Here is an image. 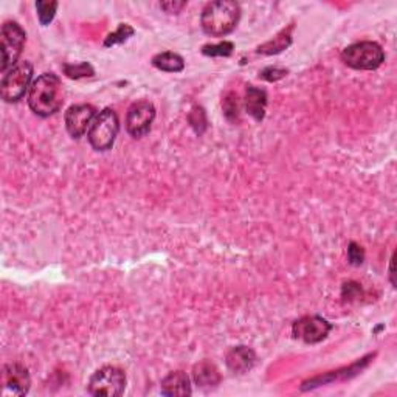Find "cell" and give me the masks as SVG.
I'll return each mask as SVG.
<instances>
[{"label":"cell","instance_id":"cell-1","mask_svg":"<svg viewBox=\"0 0 397 397\" xmlns=\"http://www.w3.org/2000/svg\"><path fill=\"white\" fill-rule=\"evenodd\" d=\"M64 104V87L55 74H44L33 81L29 94L30 109L42 119L55 115Z\"/></svg>","mask_w":397,"mask_h":397},{"label":"cell","instance_id":"cell-2","mask_svg":"<svg viewBox=\"0 0 397 397\" xmlns=\"http://www.w3.org/2000/svg\"><path fill=\"white\" fill-rule=\"evenodd\" d=\"M241 19V6L233 0H218L203 8L201 24L203 31L213 38L230 34Z\"/></svg>","mask_w":397,"mask_h":397},{"label":"cell","instance_id":"cell-3","mask_svg":"<svg viewBox=\"0 0 397 397\" xmlns=\"http://www.w3.org/2000/svg\"><path fill=\"white\" fill-rule=\"evenodd\" d=\"M341 61L354 70H376L383 64L385 51L373 41L356 42L341 51Z\"/></svg>","mask_w":397,"mask_h":397},{"label":"cell","instance_id":"cell-4","mask_svg":"<svg viewBox=\"0 0 397 397\" xmlns=\"http://www.w3.org/2000/svg\"><path fill=\"white\" fill-rule=\"evenodd\" d=\"M120 132V120L119 115L112 109H104L99 112L90 126L87 132V139L90 146L95 151H109L119 137Z\"/></svg>","mask_w":397,"mask_h":397},{"label":"cell","instance_id":"cell-5","mask_svg":"<svg viewBox=\"0 0 397 397\" xmlns=\"http://www.w3.org/2000/svg\"><path fill=\"white\" fill-rule=\"evenodd\" d=\"M33 78V66L29 61L17 62L14 67L5 71L0 83V95L6 103H17L25 96L31 87Z\"/></svg>","mask_w":397,"mask_h":397},{"label":"cell","instance_id":"cell-6","mask_svg":"<svg viewBox=\"0 0 397 397\" xmlns=\"http://www.w3.org/2000/svg\"><path fill=\"white\" fill-rule=\"evenodd\" d=\"M26 42V33L17 22H5L0 33V50H2V64L0 71H5L14 67L22 55L24 45Z\"/></svg>","mask_w":397,"mask_h":397},{"label":"cell","instance_id":"cell-7","mask_svg":"<svg viewBox=\"0 0 397 397\" xmlns=\"http://www.w3.org/2000/svg\"><path fill=\"white\" fill-rule=\"evenodd\" d=\"M126 390V374L116 366H103L90 377L87 391L96 397L121 396Z\"/></svg>","mask_w":397,"mask_h":397},{"label":"cell","instance_id":"cell-8","mask_svg":"<svg viewBox=\"0 0 397 397\" xmlns=\"http://www.w3.org/2000/svg\"><path fill=\"white\" fill-rule=\"evenodd\" d=\"M156 120V107L149 101L134 103L126 115V131L134 139H143Z\"/></svg>","mask_w":397,"mask_h":397},{"label":"cell","instance_id":"cell-9","mask_svg":"<svg viewBox=\"0 0 397 397\" xmlns=\"http://www.w3.org/2000/svg\"><path fill=\"white\" fill-rule=\"evenodd\" d=\"M331 329L332 324L328 320L317 317V315H308V317H303L293 323L292 333L295 338L313 345V343H320L326 338Z\"/></svg>","mask_w":397,"mask_h":397},{"label":"cell","instance_id":"cell-10","mask_svg":"<svg viewBox=\"0 0 397 397\" xmlns=\"http://www.w3.org/2000/svg\"><path fill=\"white\" fill-rule=\"evenodd\" d=\"M31 378L21 363H8L2 369V394L6 396H25L30 391Z\"/></svg>","mask_w":397,"mask_h":397},{"label":"cell","instance_id":"cell-11","mask_svg":"<svg viewBox=\"0 0 397 397\" xmlns=\"http://www.w3.org/2000/svg\"><path fill=\"white\" fill-rule=\"evenodd\" d=\"M96 116V111L90 104H75L70 106L66 112V128L70 137L81 139L89 132Z\"/></svg>","mask_w":397,"mask_h":397},{"label":"cell","instance_id":"cell-12","mask_svg":"<svg viewBox=\"0 0 397 397\" xmlns=\"http://www.w3.org/2000/svg\"><path fill=\"white\" fill-rule=\"evenodd\" d=\"M225 362H227L228 369L234 374H246L253 369L256 363V354L248 346H236L228 351Z\"/></svg>","mask_w":397,"mask_h":397},{"label":"cell","instance_id":"cell-13","mask_svg":"<svg viewBox=\"0 0 397 397\" xmlns=\"http://www.w3.org/2000/svg\"><path fill=\"white\" fill-rule=\"evenodd\" d=\"M161 394L164 396H191L193 388L191 381L184 371L169 373L164 381H161Z\"/></svg>","mask_w":397,"mask_h":397},{"label":"cell","instance_id":"cell-14","mask_svg":"<svg viewBox=\"0 0 397 397\" xmlns=\"http://www.w3.org/2000/svg\"><path fill=\"white\" fill-rule=\"evenodd\" d=\"M193 381L198 388L211 390L221 383V373L214 363L203 360L193 368Z\"/></svg>","mask_w":397,"mask_h":397},{"label":"cell","instance_id":"cell-15","mask_svg":"<svg viewBox=\"0 0 397 397\" xmlns=\"http://www.w3.org/2000/svg\"><path fill=\"white\" fill-rule=\"evenodd\" d=\"M246 111L250 116H253L256 121H263L266 115L267 106V94L266 90L258 89L255 86H248L246 92Z\"/></svg>","mask_w":397,"mask_h":397},{"label":"cell","instance_id":"cell-16","mask_svg":"<svg viewBox=\"0 0 397 397\" xmlns=\"http://www.w3.org/2000/svg\"><path fill=\"white\" fill-rule=\"evenodd\" d=\"M152 66L161 71H169V74H179L185 69L184 58L173 51H164L159 53L152 58Z\"/></svg>","mask_w":397,"mask_h":397},{"label":"cell","instance_id":"cell-17","mask_svg":"<svg viewBox=\"0 0 397 397\" xmlns=\"http://www.w3.org/2000/svg\"><path fill=\"white\" fill-rule=\"evenodd\" d=\"M292 30H293V25L288 26L287 30H283L276 38H273V41H268L261 45L256 51L259 55H276V53H281L292 44Z\"/></svg>","mask_w":397,"mask_h":397},{"label":"cell","instance_id":"cell-18","mask_svg":"<svg viewBox=\"0 0 397 397\" xmlns=\"http://www.w3.org/2000/svg\"><path fill=\"white\" fill-rule=\"evenodd\" d=\"M64 74L71 79H81V78H92L95 75L94 67L89 62H79V64H66L62 67Z\"/></svg>","mask_w":397,"mask_h":397},{"label":"cell","instance_id":"cell-19","mask_svg":"<svg viewBox=\"0 0 397 397\" xmlns=\"http://www.w3.org/2000/svg\"><path fill=\"white\" fill-rule=\"evenodd\" d=\"M134 33L135 31H134V29H132L131 25L120 24L119 29H116L114 33H111L109 36H107L106 41H104V47H112V45L123 44V42L128 41Z\"/></svg>","mask_w":397,"mask_h":397},{"label":"cell","instance_id":"cell-20","mask_svg":"<svg viewBox=\"0 0 397 397\" xmlns=\"http://www.w3.org/2000/svg\"><path fill=\"white\" fill-rule=\"evenodd\" d=\"M234 50L233 42L223 41L219 44H206L202 47L205 56H230Z\"/></svg>","mask_w":397,"mask_h":397},{"label":"cell","instance_id":"cell-21","mask_svg":"<svg viewBox=\"0 0 397 397\" xmlns=\"http://www.w3.org/2000/svg\"><path fill=\"white\" fill-rule=\"evenodd\" d=\"M36 10H38L39 22L45 26L55 19V14L58 10V2H42V0H39V2L36 4Z\"/></svg>","mask_w":397,"mask_h":397},{"label":"cell","instance_id":"cell-22","mask_svg":"<svg viewBox=\"0 0 397 397\" xmlns=\"http://www.w3.org/2000/svg\"><path fill=\"white\" fill-rule=\"evenodd\" d=\"M222 107H223V112H225V116L230 121H238L239 120V112H241V104H239V98L238 95H234V94H228L227 96H225V99L222 101Z\"/></svg>","mask_w":397,"mask_h":397},{"label":"cell","instance_id":"cell-23","mask_svg":"<svg viewBox=\"0 0 397 397\" xmlns=\"http://www.w3.org/2000/svg\"><path fill=\"white\" fill-rule=\"evenodd\" d=\"M189 115L196 116V120L188 119L189 123H191V126L194 128V131L197 134H202L206 129V116H205V112H203L202 107H194V109L191 111V114H189Z\"/></svg>","mask_w":397,"mask_h":397},{"label":"cell","instance_id":"cell-24","mask_svg":"<svg viewBox=\"0 0 397 397\" xmlns=\"http://www.w3.org/2000/svg\"><path fill=\"white\" fill-rule=\"evenodd\" d=\"M288 70L286 69H278V67H267L263 71H259V76L268 81V83H276V81L283 79L284 76H287Z\"/></svg>","mask_w":397,"mask_h":397},{"label":"cell","instance_id":"cell-25","mask_svg":"<svg viewBox=\"0 0 397 397\" xmlns=\"http://www.w3.org/2000/svg\"><path fill=\"white\" fill-rule=\"evenodd\" d=\"M348 259L353 266H360L365 261V251L363 248L356 242H351L348 247Z\"/></svg>","mask_w":397,"mask_h":397},{"label":"cell","instance_id":"cell-26","mask_svg":"<svg viewBox=\"0 0 397 397\" xmlns=\"http://www.w3.org/2000/svg\"><path fill=\"white\" fill-rule=\"evenodd\" d=\"M160 6L164 8L166 13H179L184 6H186V2H179V4H176V2H166V4H161Z\"/></svg>","mask_w":397,"mask_h":397},{"label":"cell","instance_id":"cell-27","mask_svg":"<svg viewBox=\"0 0 397 397\" xmlns=\"http://www.w3.org/2000/svg\"><path fill=\"white\" fill-rule=\"evenodd\" d=\"M393 266H394V256L391 258V264H390V276H391V283L396 284L394 283V268H393Z\"/></svg>","mask_w":397,"mask_h":397}]
</instances>
